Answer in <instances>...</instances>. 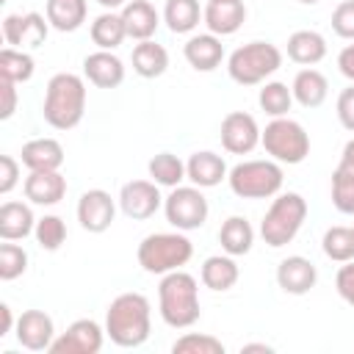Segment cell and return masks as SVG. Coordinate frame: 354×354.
Instances as JSON below:
<instances>
[{"label": "cell", "instance_id": "obj_47", "mask_svg": "<svg viewBox=\"0 0 354 354\" xmlns=\"http://www.w3.org/2000/svg\"><path fill=\"white\" fill-rule=\"evenodd\" d=\"M14 329H17V318H14L11 307L3 301V304H0V337H8Z\"/></svg>", "mask_w": 354, "mask_h": 354}, {"label": "cell", "instance_id": "obj_32", "mask_svg": "<svg viewBox=\"0 0 354 354\" xmlns=\"http://www.w3.org/2000/svg\"><path fill=\"white\" fill-rule=\"evenodd\" d=\"M88 36H91L97 50H116L127 39L122 14L119 11H102L100 17H94V22L88 28Z\"/></svg>", "mask_w": 354, "mask_h": 354}, {"label": "cell", "instance_id": "obj_1", "mask_svg": "<svg viewBox=\"0 0 354 354\" xmlns=\"http://www.w3.org/2000/svg\"><path fill=\"white\" fill-rule=\"evenodd\" d=\"M152 332V304L144 293H119L105 310V335L119 348H138Z\"/></svg>", "mask_w": 354, "mask_h": 354}, {"label": "cell", "instance_id": "obj_44", "mask_svg": "<svg viewBox=\"0 0 354 354\" xmlns=\"http://www.w3.org/2000/svg\"><path fill=\"white\" fill-rule=\"evenodd\" d=\"M335 290H337V296H340L348 307H354V260L340 263L337 277H335Z\"/></svg>", "mask_w": 354, "mask_h": 354}, {"label": "cell", "instance_id": "obj_46", "mask_svg": "<svg viewBox=\"0 0 354 354\" xmlns=\"http://www.w3.org/2000/svg\"><path fill=\"white\" fill-rule=\"evenodd\" d=\"M337 69H340V75H343L346 80L354 83V41L346 44V47L337 53Z\"/></svg>", "mask_w": 354, "mask_h": 354}, {"label": "cell", "instance_id": "obj_11", "mask_svg": "<svg viewBox=\"0 0 354 354\" xmlns=\"http://www.w3.org/2000/svg\"><path fill=\"white\" fill-rule=\"evenodd\" d=\"M105 337V326H100L94 318H77L66 326V332L55 335L50 354H100Z\"/></svg>", "mask_w": 354, "mask_h": 354}, {"label": "cell", "instance_id": "obj_42", "mask_svg": "<svg viewBox=\"0 0 354 354\" xmlns=\"http://www.w3.org/2000/svg\"><path fill=\"white\" fill-rule=\"evenodd\" d=\"M19 163L14 155H0V194L8 196L19 185Z\"/></svg>", "mask_w": 354, "mask_h": 354}, {"label": "cell", "instance_id": "obj_45", "mask_svg": "<svg viewBox=\"0 0 354 354\" xmlns=\"http://www.w3.org/2000/svg\"><path fill=\"white\" fill-rule=\"evenodd\" d=\"M0 94H3V105H0V119H11L17 113V83L0 77Z\"/></svg>", "mask_w": 354, "mask_h": 354}, {"label": "cell", "instance_id": "obj_8", "mask_svg": "<svg viewBox=\"0 0 354 354\" xmlns=\"http://www.w3.org/2000/svg\"><path fill=\"white\" fill-rule=\"evenodd\" d=\"M260 147L266 149L271 160L282 166H296L310 155V136L296 119L277 116L260 133Z\"/></svg>", "mask_w": 354, "mask_h": 354}, {"label": "cell", "instance_id": "obj_29", "mask_svg": "<svg viewBox=\"0 0 354 354\" xmlns=\"http://www.w3.org/2000/svg\"><path fill=\"white\" fill-rule=\"evenodd\" d=\"M130 61H133V72H136L138 77H147V80L160 77V75L169 69V53H166V47L158 44L155 39L138 41V44L133 47Z\"/></svg>", "mask_w": 354, "mask_h": 354}, {"label": "cell", "instance_id": "obj_38", "mask_svg": "<svg viewBox=\"0 0 354 354\" xmlns=\"http://www.w3.org/2000/svg\"><path fill=\"white\" fill-rule=\"evenodd\" d=\"M332 205L337 213L354 216V169L337 163L332 171Z\"/></svg>", "mask_w": 354, "mask_h": 354}, {"label": "cell", "instance_id": "obj_27", "mask_svg": "<svg viewBox=\"0 0 354 354\" xmlns=\"http://www.w3.org/2000/svg\"><path fill=\"white\" fill-rule=\"evenodd\" d=\"M44 17L53 30L75 33L77 28H83V22L88 17V0H47Z\"/></svg>", "mask_w": 354, "mask_h": 354}, {"label": "cell", "instance_id": "obj_22", "mask_svg": "<svg viewBox=\"0 0 354 354\" xmlns=\"http://www.w3.org/2000/svg\"><path fill=\"white\" fill-rule=\"evenodd\" d=\"M185 174L191 180V185L199 188H216L221 180H227L230 169L224 163V158L213 149H199L185 160Z\"/></svg>", "mask_w": 354, "mask_h": 354}, {"label": "cell", "instance_id": "obj_36", "mask_svg": "<svg viewBox=\"0 0 354 354\" xmlns=\"http://www.w3.org/2000/svg\"><path fill=\"white\" fill-rule=\"evenodd\" d=\"M321 249L332 263H348L354 260V230L351 227H329L321 238Z\"/></svg>", "mask_w": 354, "mask_h": 354}, {"label": "cell", "instance_id": "obj_24", "mask_svg": "<svg viewBox=\"0 0 354 354\" xmlns=\"http://www.w3.org/2000/svg\"><path fill=\"white\" fill-rule=\"evenodd\" d=\"M36 230V216L28 202H3L0 205V238L3 241H25Z\"/></svg>", "mask_w": 354, "mask_h": 354}, {"label": "cell", "instance_id": "obj_39", "mask_svg": "<svg viewBox=\"0 0 354 354\" xmlns=\"http://www.w3.org/2000/svg\"><path fill=\"white\" fill-rule=\"evenodd\" d=\"M171 354H224V343L205 332H185L171 343Z\"/></svg>", "mask_w": 354, "mask_h": 354}, {"label": "cell", "instance_id": "obj_30", "mask_svg": "<svg viewBox=\"0 0 354 354\" xmlns=\"http://www.w3.org/2000/svg\"><path fill=\"white\" fill-rule=\"evenodd\" d=\"M218 243L227 254L232 257H243L252 252L254 246V227L249 224V218L243 216H230L221 221V230H218Z\"/></svg>", "mask_w": 354, "mask_h": 354}, {"label": "cell", "instance_id": "obj_6", "mask_svg": "<svg viewBox=\"0 0 354 354\" xmlns=\"http://www.w3.org/2000/svg\"><path fill=\"white\" fill-rule=\"evenodd\" d=\"M282 183H285L282 163H277L271 158L241 160L227 174L230 191L241 199H271L282 191Z\"/></svg>", "mask_w": 354, "mask_h": 354}, {"label": "cell", "instance_id": "obj_35", "mask_svg": "<svg viewBox=\"0 0 354 354\" xmlns=\"http://www.w3.org/2000/svg\"><path fill=\"white\" fill-rule=\"evenodd\" d=\"M293 91H290V86L288 83H282V80H266L263 86H260V91H257V105L271 116V119H277V116H288V111L293 108Z\"/></svg>", "mask_w": 354, "mask_h": 354}, {"label": "cell", "instance_id": "obj_26", "mask_svg": "<svg viewBox=\"0 0 354 354\" xmlns=\"http://www.w3.org/2000/svg\"><path fill=\"white\" fill-rule=\"evenodd\" d=\"M238 277H241V268H238L235 257L227 254V252H224V254H210V257H205V263H202V268H199L202 285H205L207 290H216V293H224V290L235 288Z\"/></svg>", "mask_w": 354, "mask_h": 354}, {"label": "cell", "instance_id": "obj_51", "mask_svg": "<svg viewBox=\"0 0 354 354\" xmlns=\"http://www.w3.org/2000/svg\"><path fill=\"white\" fill-rule=\"evenodd\" d=\"M296 3H301V6H315V3H321V0H296Z\"/></svg>", "mask_w": 354, "mask_h": 354}, {"label": "cell", "instance_id": "obj_34", "mask_svg": "<svg viewBox=\"0 0 354 354\" xmlns=\"http://www.w3.org/2000/svg\"><path fill=\"white\" fill-rule=\"evenodd\" d=\"M36 72V61L30 50H17V47H3L0 50V77L11 83H28Z\"/></svg>", "mask_w": 354, "mask_h": 354}, {"label": "cell", "instance_id": "obj_41", "mask_svg": "<svg viewBox=\"0 0 354 354\" xmlns=\"http://www.w3.org/2000/svg\"><path fill=\"white\" fill-rule=\"evenodd\" d=\"M332 30L346 39V41H354V0H343L335 6L332 11Z\"/></svg>", "mask_w": 354, "mask_h": 354}, {"label": "cell", "instance_id": "obj_4", "mask_svg": "<svg viewBox=\"0 0 354 354\" xmlns=\"http://www.w3.org/2000/svg\"><path fill=\"white\" fill-rule=\"evenodd\" d=\"M138 266L147 274H169L183 268L191 257H194V243L185 232L174 230V232H149L147 238H141L138 249H136Z\"/></svg>", "mask_w": 354, "mask_h": 354}, {"label": "cell", "instance_id": "obj_53", "mask_svg": "<svg viewBox=\"0 0 354 354\" xmlns=\"http://www.w3.org/2000/svg\"><path fill=\"white\" fill-rule=\"evenodd\" d=\"M351 230H354V224H351Z\"/></svg>", "mask_w": 354, "mask_h": 354}, {"label": "cell", "instance_id": "obj_31", "mask_svg": "<svg viewBox=\"0 0 354 354\" xmlns=\"http://www.w3.org/2000/svg\"><path fill=\"white\" fill-rule=\"evenodd\" d=\"M202 11L205 8H199V0H166L163 22L171 33L185 36V33H194L196 25L202 22Z\"/></svg>", "mask_w": 354, "mask_h": 354}, {"label": "cell", "instance_id": "obj_16", "mask_svg": "<svg viewBox=\"0 0 354 354\" xmlns=\"http://www.w3.org/2000/svg\"><path fill=\"white\" fill-rule=\"evenodd\" d=\"M318 282V268L310 257L304 254H290L285 260H279L277 266V285L282 288V293L288 296H304L315 288Z\"/></svg>", "mask_w": 354, "mask_h": 354}, {"label": "cell", "instance_id": "obj_50", "mask_svg": "<svg viewBox=\"0 0 354 354\" xmlns=\"http://www.w3.org/2000/svg\"><path fill=\"white\" fill-rule=\"evenodd\" d=\"M97 3H100L105 11H116V8H122L127 0H97Z\"/></svg>", "mask_w": 354, "mask_h": 354}, {"label": "cell", "instance_id": "obj_5", "mask_svg": "<svg viewBox=\"0 0 354 354\" xmlns=\"http://www.w3.org/2000/svg\"><path fill=\"white\" fill-rule=\"evenodd\" d=\"M282 66V50L271 41H246L227 58V75L238 86H263Z\"/></svg>", "mask_w": 354, "mask_h": 354}, {"label": "cell", "instance_id": "obj_10", "mask_svg": "<svg viewBox=\"0 0 354 354\" xmlns=\"http://www.w3.org/2000/svg\"><path fill=\"white\" fill-rule=\"evenodd\" d=\"M47 33H50V22L39 11L6 14L3 17V41H6V47L39 50L47 41Z\"/></svg>", "mask_w": 354, "mask_h": 354}, {"label": "cell", "instance_id": "obj_21", "mask_svg": "<svg viewBox=\"0 0 354 354\" xmlns=\"http://www.w3.org/2000/svg\"><path fill=\"white\" fill-rule=\"evenodd\" d=\"M64 147L61 141L44 136V138H30L28 144H22L19 160L28 171H55L64 166Z\"/></svg>", "mask_w": 354, "mask_h": 354}, {"label": "cell", "instance_id": "obj_33", "mask_svg": "<svg viewBox=\"0 0 354 354\" xmlns=\"http://www.w3.org/2000/svg\"><path fill=\"white\" fill-rule=\"evenodd\" d=\"M149 180L158 183L160 188H177L183 185V180H188L185 174V160H180L174 152H158L149 158L147 163Z\"/></svg>", "mask_w": 354, "mask_h": 354}, {"label": "cell", "instance_id": "obj_15", "mask_svg": "<svg viewBox=\"0 0 354 354\" xmlns=\"http://www.w3.org/2000/svg\"><path fill=\"white\" fill-rule=\"evenodd\" d=\"M17 343L28 351H50L53 340H55V324L44 310H25L17 318Z\"/></svg>", "mask_w": 354, "mask_h": 354}, {"label": "cell", "instance_id": "obj_7", "mask_svg": "<svg viewBox=\"0 0 354 354\" xmlns=\"http://www.w3.org/2000/svg\"><path fill=\"white\" fill-rule=\"evenodd\" d=\"M304 218H307V199L301 194H296V191L277 194L260 221V238L271 249H282L299 235Z\"/></svg>", "mask_w": 354, "mask_h": 354}, {"label": "cell", "instance_id": "obj_18", "mask_svg": "<svg viewBox=\"0 0 354 354\" xmlns=\"http://www.w3.org/2000/svg\"><path fill=\"white\" fill-rule=\"evenodd\" d=\"M25 199L30 205L39 207H53L66 196V177L61 174V169L55 171H28L25 183H22Z\"/></svg>", "mask_w": 354, "mask_h": 354}, {"label": "cell", "instance_id": "obj_12", "mask_svg": "<svg viewBox=\"0 0 354 354\" xmlns=\"http://www.w3.org/2000/svg\"><path fill=\"white\" fill-rule=\"evenodd\" d=\"M119 210L133 221H147L163 207L160 185L152 180H130L119 191Z\"/></svg>", "mask_w": 354, "mask_h": 354}, {"label": "cell", "instance_id": "obj_28", "mask_svg": "<svg viewBox=\"0 0 354 354\" xmlns=\"http://www.w3.org/2000/svg\"><path fill=\"white\" fill-rule=\"evenodd\" d=\"M288 58L299 66H315L326 58V39L318 30H296L288 36Z\"/></svg>", "mask_w": 354, "mask_h": 354}, {"label": "cell", "instance_id": "obj_20", "mask_svg": "<svg viewBox=\"0 0 354 354\" xmlns=\"http://www.w3.org/2000/svg\"><path fill=\"white\" fill-rule=\"evenodd\" d=\"M119 14H122V22H124L127 39H136V41L152 39L160 28V19H163L149 0H127L119 8Z\"/></svg>", "mask_w": 354, "mask_h": 354}, {"label": "cell", "instance_id": "obj_23", "mask_svg": "<svg viewBox=\"0 0 354 354\" xmlns=\"http://www.w3.org/2000/svg\"><path fill=\"white\" fill-rule=\"evenodd\" d=\"M202 22L216 36H232L246 22V6H243V0H235V3H210L207 0V6L202 11Z\"/></svg>", "mask_w": 354, "mask_h": 354}, {"label": "cell", "instance_id": "obj_2", "mask_svg": "<svg viewBox=\"0 0 354 354\" xmlns=\"http://www.w3.org/2000/svg\"><path fill=\"white\" fill-rule=\"evenodd\" d=\"M86 113V77L75 72H58L47 80L41 116L53 130H72Z\"/></svg>", "mask_w": 354, "mask_h": 354}, {"label": "cell", "instance_id": "obj_17", "mask_svg": "<svg viewBox=\"0 0 354 354\" xmlns=\"http://www.w3.org/2000/svg\"><path fill=\"white\" fill-rule=\"evenodd\" d=\"M83 77L97 88H116L124 83V61L113 50H94L83 58Z\"/></svg>", "mask_w": 354, "mask_h": 354}, {"label": "cell", "instance_id": "obj_14", "mask_svg": "<svg viewBox=\"0 0 354 354\" xmlns=\"http://www.w3.org/2000/svg\"><path fill=\"white\" fill-rule=\"evenodd\" d=\"M260 124L246 111H230L221 119V147L230 155H249L260 144Z\"/></svg>", "mask_w": 354, "mask_h": 354}, {"label": "cell", "instance_id": "obj_25", "mask_svg": "<svg viewBox=\"0 0 354 354\" xmlns=\"http://www.w3.org/2000/svg\"><path fill=\"white\" fill-rule=\"evenodd\" d=\"M290 91H293V100L301 108H321L326 102V94H329V80L315 66H304V69L296 72V77L290 83Z\"/></svg>", "mask_w": 354, "mask_h": 354}, {"label": "cell", "instance_id": "obj_48", "mask_svg": "<svg viewBox=\"0 0 354 354\" xmlns=\"http://www.w3.org/2000/svg\"><path fill=\"white\" fill-rule=\"evenodd\" d=\"M340 166L354 169V138H348V141L343 144V152H340Z\"/></svg>", "mask_w": 354, "mask_h": 354}, {"label": "cell", "instance_id": "obj_43", "mask_svg": "<svg viewBox=\"0 0 354 354\" xmlns=\"http://www.w3.org/2000/svg\"><path fill=\"white\" fill-rule=\"evenodd\" d=\"M335 113H337V122H340L348 133H354V83L346 86V88L337 94Z\"/></svg>", "mask_w": 354, "mask_h": 354}, {"label": "cell", "instance_id": "obj_49", "mask_svg": "<svg viewBox=\"0 0 354 354\" xmlns=\"http://www.w3.org/2000/svg\"><path fill=\"white\" fill-rule=\"evenodd\" d=\"M252 351H263V354H271L274 348L268 343H243L241 346V354H252Z\"/></svg>", "mask_w": 354, "mask_h": 354}, {"label": "cell", "instance_id": "obj_3", "mask_svg": "<svg viewBox=\"0 0 354 354\" xmlns=\"http://www.w3.org/2000/svg\"><path fill=\"white\" fill-rule=\"evenodd\" d=\"M158 313L166 326L171 329H188L199 321L202 304H199V282L188 271L177 268L160 277L158 285Z\"/></svg>", "mask_w": 354, "mask_h": 354}, {"label": "cell", "instance_id": "obj_19", "mask_svg": "<svg viewBox=\"0 0 354 354\" xmlns=\"http://www.w3.org/2000/svg\"><path fill=\"white\" fill-rule=\"evenodd\" d=\"M183 55H185V61H188L191 69H196V72H213L224 61L221 36H216L210 30L207 33H194L183 44Z\"/></svg>", "mask_w": 354, "mask_h": 354}, {"label": "cell", "instance_id": "obj_13", "mask_svg": "<svg viewBox=\"0 0 354 354\" xmlns=\"http://www.w3.org/2000/svg\"><path fill=\"white\" fill-rule=\"evenodd\" d=\"M116 205H119V202H116L108 191H102V188H88V191L80 194L77 207H75L77 224H80L86 232L100 235V232L111 230V224H113V218H116Z\"/></svg>", "mask_w": 354, "mask_h": 354}, {"label": "cell", "instance_id": "obj_37", "mask_svg": "<svg viewBox=\"0 0 354 354\" xmlns=\"http://www.w3.org/2000/svg\"><path fill=\"white\" fill-rule=\"evenodd\" d=\"M33 238H36V243L44 252H58L64 246V241H66V224H64V218L55 216V213H47L41 218H36Z\"/></svg>", "mask_w": 354, "mask_h": 354}, {"label": "cell", "instance_id": "obj_52", "mask_svg": "<svg viewBox=\"0 0 354 354\" xmlns=\"http://www.w3.org/2000/svg\"><path fill=\"white\" fill-rule=\"evenodd\" d=\"M210 3H235V0H210Z\"/></svg>", "mask_w": 354, "mask_h": 354}, {"label": "cell", "instance_id": "obj_40", "mask_svg": "<svg viewBox=\"0 0 354 354\" xmlns=\"http://www.w3.org/2000/svg\"><path fill=\"white\" fill-rule=\"evenodd\" d=\"M25 271H28V252L14 241H3L0 243V279L11 282L22 277Z\"/></svg>", "mask_w": 354, "mask_h": 354}, {"label": "cell", "instance_id": "obj_9", "mask_svg": "<svg viewBox=\"0 0 354 354\" xmlns=\"http://www.w3.org/2000/svg\"><path fill=\"white\" fill-rule=\"evenodd\" d=\"M163 216L174 230L191 232L205 227L210 216V205L199 185H177L169 188V196H163Z\"/></svg>", "mask_w": 354, "mask_h": 354}]
</instances>
